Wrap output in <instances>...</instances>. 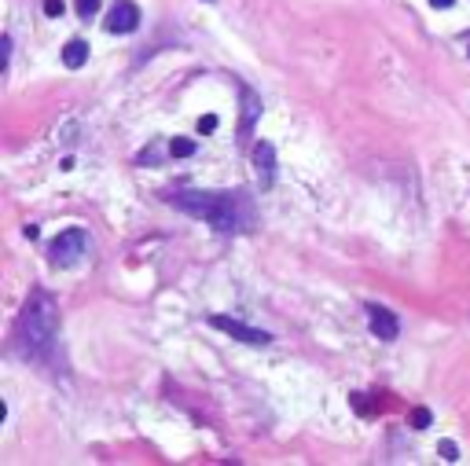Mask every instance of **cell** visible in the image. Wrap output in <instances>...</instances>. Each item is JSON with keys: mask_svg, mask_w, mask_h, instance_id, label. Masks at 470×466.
<instances>
[{"mask_svg": "<svg viewBox=\"0 0 470 466\" xmlns=\"http://www.w3.org/2000/svg\"><path fill=\"white\" fill-rule=\"evenodd\" d=\"M430 422H434L430 408H415V411H412V426H415V430H426Z\"/></svg>", "mask_w": 470, "mask_h": 466, "instance_id": "11", "label": "cell"}, {"mask_svg": "<svg viewBox=\"0 0 470 466\" xmlns=\"http://www.w3.org/2000/svg\"><path fill=\"white\" fill-rule=\"evenodd\" d=\"M140 26V11L133 0H118L114 11L106 15V33H133Z\"/></svg>", "mask_w": 470, "mask_h": 466, "instance_id": "5", "label": "cell"}, {"mask_svg": "<svg viewBox=\"0 0 470 466\" xmlns=\"http://www.w3.org/2000/svg\"><path fill=\"white\" fill-rule=\"evenodd\" d=\"M213 129H217V114H202V118H199V133L206 136V133H213Z\"/></svg>", "mask_w": 470, "mask_h": 466, "instance_id": "13", "label": "cell"}, {"mask_svg": "<svg viewBox=\"0 0 470 466\" xmlns=\"http://www.w3.org/2000/svg\"><path fill=\"white\" fill-rule=\"evenodd\" d=\"M62 62H67L70 70L84 67V62H89V45H84V40H67V48H62Z\"/></svg>", "mask_w": 470, "mask_h": 466, "instance_id": "9", "label": "cell"}, {"mask_svg": "<svg viewBox=\"0 0 470 466\" xmlns=\"http://www.w3.org/2000/svg\"><path fill=\"white\" fill-rule=\"evenodd\" d=\"M430 4H434V8H452L456 0H430Z\"/></svg>", "mask_w": 470, "mask_h": 466, "instance_id": "16", "label": "cell"}, {"mask_svg": "<svg viewBox=\"0 0 470 466\" xmlns=\"http://www.w3.org/2000/svg\"><path fill=\"white\" fill-rule=\"evenodd\" d=\"M209 327H217L231 338H239V342L246 345H268L272 342V334L268 331H258V327H246L243 320H231V316H209Z\"/></svg>", "mask_w": 470, "mask_h": 466, "instance_id": "4", "label": "cell"}, {"mask_svg": "<svg viewBox=\"0 0 470 466\" xmlns=\"http://www.w3.org/2000/svg\"><path fill=\"white\" fill-rule=\"evenodd\" d=\"M253 165H258V173H261V184L272 187L275 184V147L272 143H258V147H253Z\"/></svg>", "mask_w": 470, "mask_h": 466, "instance_id": "8", "label": "cell"}, {"mask_svg": "<svg viewBox=\"0 0 470 466\" xmlns=\"http://www.w3.org/2000/svg\"><path fill=\"white\" fill-rule=\"evenodd\" d=\"M261 121V99L253 89H243V118H239V136L246 140L253 133V125Z\"/></svg>", "mask_w": 470, "mask_h": 466, "instance_id": "7", "label": "cell"}, {"mask_svg": "<svg viewBox=\"0 0 470 466\" xmlns=\"http://www.w3.org/2000/svg\"><path fill=\"white\" fill-rule=\"evenodd\" d=\"M437 448H441V455H444V459H459V448H456V440H441Z\"/></svg>", "mask_w": 470, "mask_h": 466, "instance_id": "14", "label": "cell"}, {"mask_svg": "<svg viewBox=\"0 0 470 466\" xmlns=\"http://www.w3.org/2000/svg\"><path fill=\"white\" fill-rule=\"evenodd\" d=\"M177 209L213 224L217 231H250L253 228V202L235 192H173Z\"/></svg>", "mask_w": 470, "mask_h": 466, "instance_id": "1", "label": "cell"}, {"mask_svg": "<svg viewBox=\"0 0 470 466\" xmlns=\"http://www.w3.org/2000/svg\"><path fill=\"white\" fill-rule=\"evenodd\" d=\"M84 246H89V235H84V228H67V231H59V235H55L48 257H52L59 268H74V265L84 257Z\"/></svg>", "mask_w": 470, "mask_h": 466, "instance_id": "3", "label": "cell"}, {"mask_svg": "<svg viewBox=\"0 0 470 466\" xmlns=\"http://www.w3.org/2000/svg\"><path fill=\"white\" fill-rule=\"evenodd\" d=\"M99 11V0H77V15L81 18H92Z\"/></svg>", "mask_w": 470, "mask_h": 466, "instance_id": "12", "label": "cell"}, {"mask_svg": "<svg viewBox=\"0 0 470 466\" xmlns=\"http://www.w3.org/2000/svg\"><path fill=\"white\" fill-rule=\"evenodd\" d=\"M368 320H371V334L382 338V342H393V338L400 334L397 316L390 309H382V305H368Z\"/></svg>", "mask_w": 470, "mask_h": 466, "instance_id": "6", "label": "cell"}, {"mask_svg": "<svg viewBox=\"0 0 470 466\" xmlns=\"http://www.w3.org/2000/svg\"><path fill=\"white\" fill-rule=\"evenodd\" d=\"M62 11H67V4H62V0H45V15H62Z\"/></svg>", "mask_w": 470, "mask_h": 466, "instance_id": "15", "label": "cell"}, {"mask_svg": "<svg viewBox=\"0 0 470 466\" xmlns=\"http://www.w3.org/2000/svg\"><path fill=\"white\" fill-rule=\"evenodd\" d=\"M55 334H59V305L45 290H33V298L26 301L23 316H18V327H15L18 345H23V353L37 356L55 342Z\"/></svg>", "mask_w": 470, "mask_h": 466, "instance_id": "2", "label": "cell"}, {"mask_svg": "<svg viewBox=\"0 0 470 466\" xmlns=\"http://www.w3.org/2000/svg\"><path fill=\"white\" fill-rule=\"evenodd\" d=\"M169 155H173V158H191V155H195V143H191L187 136H180V140L169 143Z\"/></svg>", "mask_w": 470, "mask_h": 466, "instance_id": "10", "label": "cell"}]
</instances>
